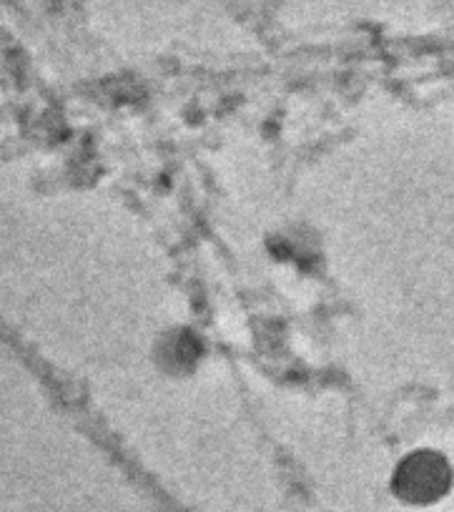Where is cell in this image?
I'll use <instances>...</instances> for the list:
<instances>
[{"mask_svg":"<svg viewBox=\"0 0 454 512\" xmlns=\"http://www.w3.org/2000/svg\"><path fill=\"white\" fill-rule=\"evenodd\" d=\"M452 467L442 455L429 450L412 452L392 475V492L409 505H432L452 487Z\"/></svg>","mask_w":454,"mask_h":512,"instance_id":"1","label":"cell"},{"mask_svg":"<svg viewBox=\"0 0 454 512\" xmlns=\"http://www.w3.org/2000/svg\"><path fill=\"white\" fill-rule=\"evenodd\" d=\"M206 344L191 327L176 324L154 342V362L166 377H191L204 364Z\"/></svg>","mask_w":454,"mask_h":512,"instance_id":"2","label":"cell"}]
</instances>
